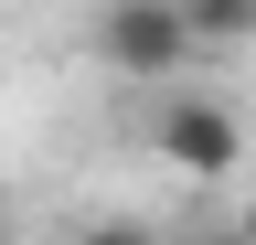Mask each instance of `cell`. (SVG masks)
I'll use <instances>...</instances> for the list:
<instances>
[{
	"label": "cell",
	"instance_id": "1",
	"mask_svg": "<svg viewBox=\"0 0 256 245\" xmlns=\"http://www.w3.org/2000/svg\"><path fill=\"white\" fill-rule=\"evenodd\" d=\"M96 64H118V75H139V85H171L192 64V21H182V0H107L96 11Z\"/></svg>",
	"mask_w": 256,
	"mask_h": 245
},
{
	"label": "cell",
	"instance_id": "2",
	"mask_svg": "<svg viewBox=\"0 0 256 245\" xmlns=\"http://www.w3.org/2000/svg\"><path fill=\"white\" fill-rule=\"evenodd\" d=\"M150 139H160V160H171V171H192V181H224V171L246 160V128H235L214 96H171Z\"/></svg>",
	"mask_w": 256,
	"mask_h": 245
},
{
	"label": "cell",
	"instance_id": "3",
	"mask_svg": "<svg viewBox=\"0 0 256 245\" xmlns=\"http://www.w3.org/2000/svg\"><path fill=\"white\" fill-rule=\"evenodd\" d=\"M182 21H192V43H246L256 0H182Z\"/></svg>",
	"mask_w": 256,
	"mask_h": 245
},
{
	"label": "cell",
	"instance_id": "4",
	"mask_svg": "<svg viewBox=\"0 0 256 245\" xmlns=\"http://www.w3.org/2000/svg\"><path fill=\"white\" fill-rule=\"evenodd\" d=\"M86 245H150V235H139V224H96Z\"/></svg>",
	"mask_w": 256,
	"mask_h": 245
}]
</instances>
